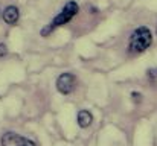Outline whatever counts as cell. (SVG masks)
<instances>
[{
    "instance_id": "obj_4",
    "label": "cell",
    "mask_w": 157,
    "mask_h": 146,
    "mask_svg": "<svg viewBox=\"0 0 157 146\" xmlns=\"http://www.w3.org/2000/svg\"><path fill=\"white\" fill-rule=\"evenodd\" d=\"M2 146H35V143L17 133H6L2 137Z\"/></svg>"
},
{
    "instance_id": "obj_5",
    "label": "cell",
    "mask_w": 157,
    "mask_h": 146,
    "mask_svg": "<svg viewBox=\"0 0 157 146\" xmlns=\"http://www.w3.org/2000/svg\"><path fill=\"white\" fill-rule=\"evenodd\" d=\"M18 17H20V12H18V8L17 6H8V8H5V11H3V20L8 24H15L18 21Z\"/></svg>"
},
{
    "instance_id": "obj_3",
    "label": "cell",
    "mask_w": 157,
    "mask_h": 146,
    "mask_svg": "<svg viewBox=\"0 0 157 146\" xmlns=\"http://www.w3.org/2000/svg\"><path fill=\"white\" fill-rule=\"evenodd\" d=\"M76 85V78L72 73H63L56 79V90L61 95H70L75 90Z\"/></svg>"
},
{
    "instance_id": "obj_8",
    "label": "cell",
    "mask_w": 157,
    "mask_h": 146,
    "mask_svg": "<svg viewBox=\"0 0 157 146\" xmlns=\"http://www.w3.org/2000/svg\"><path fill=\"white\" fill-rule=\"evenodd\" d=\"M6 52H8V47H6V44H3V43H0V56H3V55H6Z\"/></svg>"
},
{
    "instance_id": "obj_6",
    "label": "cell",
    "mask_w": 157,
    "mask_h": 146,
    "mask_svg": "<svg viewBox=\"0 0 157 146\" xmlns=\"http://www.w3.org/2000/svg\"><path fill=\"white\" fill-rule=\"evenodd\" d=\"M92 122H93V116L90 111H87V110L78 111V125L81 128H89L92 125Z\"/></svg>"
},
{
    "instance_id": "obj_1",
    "label": "cell",
    "mask_w": 157,
    "mask_h": 146,
    "mask_svg": "<svg viewBox=\"0 0 157 146\" xmlns=\"http://www.w3.org/2000/svg\"><path fill=\"white\" fill-rule=\"evenodd\" d=\"M153 43V34L148 28L142 26V28H137L131 37H130V43H128V49L130 52L133 53H140V52H145L147 49L151 46Z\"/></svg>"
},
{
    "instance_id": "obj_9",
    "label": "cell",
    "mask_w": 157,
    "mask_h": 146,
    "mask_svg": "<svg viewBox=\"0 0 157 146\" xmlns=\"http://www.w3.org/2000/svg\"><path fill=\"white\" fill-rule=\"evenodd\" d=\"M131 96H133V100H134V102H140V97H142V95H140V93L133 92V93H131Z\"/></svg>"
},
{
    "instance_id": "obj_2",
    "label": "cell",
    "mask_w": 157,
    "mask_h": 146,
    "mask_svg": "<svg viewBox=\"0 0 157 146\" xmlns=\"http://www.w3.org/2000/svg\"><path fill=\"white\" fill-rule=\"evenodd\" d=\"M78 11H79V6H78L76 2H73V0L67 2V3L64 5V8L61 9V12L49 23V26H48L46 29H43L41 34H43V35H48L53 29H56V28H59V26H63V24H67V23L78 14Z\"/></svg>"
},
{
    "instance_id": "obj_7",
    "label": "cell",
    "mask_w": 157,
    "mask_h": 146,
    "mask_svg": "<svg viewBox=\"0 0 157 146\" xmlns=\"http://www.w3.org/2000/svg\"><path fill=\"white\" fill-rule=\"evenodd\" d=\"M147 78H148V81H150L154 87H157V67L150 69V70L147 72Z\"/></svg>"
}]
</instances>
